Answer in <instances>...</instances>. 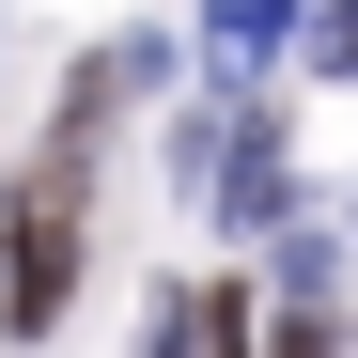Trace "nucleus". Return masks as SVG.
Wrapping results in <instances>:
<instances>
[{"mask_svg": "<svg viewBox=\"0 0 358 358\" xmlns=\"http://www.w3.org/2000/svg\"><path fill=\"white\" fill-rule=\"evenodd\" d=\"M312 63H327V78H358V0H327V16H312Z\"/></svg>", "mask_w": 358, "mask_h": 358, "instance_id": "nucleus-4", "label": "nucleus"}, {"mask_svg": "<svg viewBox=\"0 0 358 358\" xmlns=\"http://www.w3.org/2000/svg\"><path fill=\"white\" fill-rule=\"evenodd\" d=\"M78 250H94V141L63 125L16 171V203H0V327H16V343H47L78 312Z\"/></svg>", "mask_w": 358, "mask_h": 358, "instance_id": "nucleus-1", "label": "nucleus"}, {"mask_svg": "<svg viewBox=\"0 0 358 358\" xmlns=\"http://www.w3.org/2000/svg\"><path fill=\"white\" fill-rule=\"evenodd\" d=\"M141 358H203V312H187V280H171L156 312H141Z\"/></svg>", "mask_w": 358, "mask_h": 358, "instance_id": "nucleus-3", "label": "nucleus"}, {"mask_svg": "<svg viewBox=\"0 0 358 358\" xmlns=\"http://www.w3.org/2000/svg\"><path fill=\"white\" fill-rule=\"evenodd\" d=\"M280 31H296V0H203V63H218V78L280 63Z\"/></svg>", "mask_w": 358, "mask_h": 358, "instance_id": "nucleus-2", "label": "nucleus"}]
</instances>
